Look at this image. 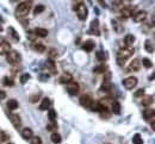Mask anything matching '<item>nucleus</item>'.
<instances>
[{"instance_id":"obj_41","label":"nucleus","mask_w":155,"mask_h":144,"mask_svg":"<svg viewBox=\"0 0 155 144\" xmlns=\"http://www.w3.org/2000/svg\"><path fill=\"white\" fill-rule=\"evenodd\" d=\"M143 95H144V89H143V88H140V89L136 91L135 94H134L135 98H141V97H143Z\"/></svg>"},{"instance_id":"obj_20","label":"nucleus","mask_w":155,"mask_h":144,"mask_svg":"<svg viewBox=\"0 0 155 144\" xmlns=\"http://www.w3.org/2000/svg\"><path fill=\"white\" fill-rule=\"evenodd\" d=\"M134 42H135V36H134V35L129 33V35H126V36L124 37V44H125L126 47H131V45L134 44Z\"/></svg>"},{"instance_id":"obj_33","label":"nucleus","mask_w":155,"mask_h":144,"mask_svg":"<svg viewBox=\"0 0 155 144\" xmlns=\"http://www.w3.org/2000/svg\"><path fill=\"white\" fill-rule=\"evenodd\" d=\"M100 89L103 92H109L111 89V82L110 81H104L103 85H102V87H100Z\"/></svg>"},{"instance_id":"obj_47","label":"nucleus","mask_w":155,"mask_h":144,"mask_svg":"<svg viewBox=\"0 0 155 144\" xmlns=\"http://www.w3.org/2000/svg\"><path fill=\"white\" fill-rule=\"evenodd\" d=\"M1 31H3V26H1V25H0V32H1Z\"/></svg>"},{"instance_id":"obj_12","label":"nucleus","mask_w":155,"mask_h":144,"mask_svg":"<svg viewBox=\"0 0 155 144\" xmlns=\"http://www.w3.org/2000/svg\"><path fill=\"white\" fill-rule=\"evenodd\" d=\"M140 68H141V62H140V60H137V58L132 60V61L130 62V64H129V70H131V71H138Z\"/></svg>"},{"instance_id":"obj_34","label":"nucleus","mask_w":155,"mask_h":144,"mask_svg":"<svg viewBox=\"0 0 155 144\" xmlns=\"http://www.w3.org/2000/svg\"><path fill=\"white\" fill-rule=\"evenodd\" d=\"M132 144H143V139H142L141 135L136 133V135L132 137Z\"/></svg>"},{"instance_id":"obj_19","label":"nucleus","mask_w":155,"mask_h":144,"mask_svg":"<svg viewBox=\"0 0 155 144\" xmlns=\"http://www.w3.org/2000/svg\"><path fill=\"white\" fill-rule=\"evenodd\" d=\"M106 70H107V65H106V64L97 65V67H94V69H93V71H94L96 74H104V73H106Z\"/></svg>"},{"instance_id":"obj_18","label":"nucleus","mask_w":155,"mask_h":144,"mask_svg":"<svg viewBox=\"0 0 155 144\" xmlns=\"http://www.w3.org/2000/svg\"><path fill=\"white\" fill-rule=\"evenodd\" d=\"M50 104H51L50 99H49V98H44V99L42 100L41 105H39V110H42V111L49 110V107H50Z\"/></svg>"},{"instance_id":"obj_28","label":"nucleus","mask_w":155,"mask_h":144,"mask_svg":"<svg viewBox=\"0 0 155 144\" xmlns=\"http://www.w3.org/2000/svg\"><path fill=\"white\" fill-rule=\"evenodd\" d=\"M111 23H112V26H113V29H115V31H116V32H118V33H119V32H122V31H123V26H122L121 24H118V22H117V20H115V19H113Z\"/></svg>"},{"instance_id":"obj_9","label":"nucleus","mask_w":155,"mask_h":144,"mask_svg":"<svg viewBox=\"0 0 155 144\" xmlns=\"http://www.w3.org/2000/svg\"><path fill=\"white\" fill-rule=\"evenodd\" d=\"M67 91H68L69 94L76 95L78 93H79V85H78L76 82H74V81H72V82H69L67 85Z\"/></svg>"},{"instance_id":"obj_36","label":"nucleus","mask_w":155,"mask_h":144,"mask_svg":"<svg viewBox=\"0 0 155 144\" xmlns=\"http://www.w3.org/2000/svg\"><path fill=\"white\" fill-rule=\"evenodd\" d=\"M43 11H44V5H41V4L36 5L35 9H34V13H35V15H39V13H42Z\"/></svg>"},{"instance_id":"obj_45","label":"nucleus","mask_w":155,"mask_h":144,"mask_svg":"<svg viewBox=\"0 0 155 144\" xmlns=\"http://www.w3.org/2000/svg\"><path fill=\"white\" fill-rule=\"evenodd\" d=\"M81 3H83V1H74V3H73V10H75V11H76L78 6H79Z\"/></svg>"},{"instance_id":"obj_5","label":"nucleus","mask_w":155,"mask_h":144,"mask_svg":"<svg viewBox=\"0 0 155 144\" xmlns=\"http://www.w3.org/2000/svg\"><path fill=\"white\" fill-rule=\"evenodd\" d=\"M136 85H137V79L135 76H130L123 80V86L125 89H132L136 87Z\"/></svg>"},{"instance_id":"obj_25","label":"nucleus","mask_w":155,"mask_h":144,"mask_svg":"<svg viewBox=\"0 0 155 144\" xmlns=\"http://www.w3.org/2000/svg\"><path fill=\"white\" fill-rule=\"evenodd\" d=\"M45 65L49 68V70L51 71V73H56V67H55V62H54V60H47V62H45Z\"/></svg>"},{"instance_id":"obj_26","label":"nucleus","mask_w":155,"mask_h":144,"mask_svg":"<svg viewBox=\"0 0 155 144\" xmlns=\"http://www.w3.org/2000/svg\"><path fill=\"white\" fill-rule=\"evenodd\" d=\"M144 49H145V51H148V52H154V45H153V43H151V41H149V39H147L145 42H144Z\"/></svg>"},{"instance_id":"obj_32","label":"nucleus","mask_w":155,"mask_h":144,"mask_svg":"<svg viewBox=\"0 0 155 144\" xmlns=\"http://www.w3.org/2000/svg\"><path fill=\"white\" fill-rule=\"evenodd\" d=\"M98 26H99V22L97 19H94L92 23H91V31H96L94 33L96 35H99L98 33Z\"/></svg>"},{"instance_id":"obj_46","label":"nucleus","mask_w":155,"mask_h":144,"mask_svg":"<svg viewBox=\"0 0 155 144\" xmlns=\"http://www.w3.org/2000/svg\"><path fill=\"white\" fill-rule=\"evenodd\" d=\"M4 99H6V92L0 91V100H4Z\"/></svg>"},{"instance_id":"obj_38","label":"nucleus","mask_w":155,"mask_h":144,"mask_svg":"<svg viewBox=\"0 0 155 144\" xmlns=\"http://www.w3.org/2000/svg\"><path fill=\"white\" fill-rule=\"evenodd\" d=\"M3 84H4L5 86H13V80H12L11 78H4Z\"/></svg>"},{"instance_id":"obj_37","label":"nucleus","mask_w":155,"mask_h":144,"mask_svg":"<svg viewBox=\"0 0 155 144\" xmlns=\"http://www.w3.org/2000/svg\"><path fill=\"white\" fill-rule=\"evenodd\" d=\"M29 79H30V74H28V73L23 74V75L20 76V84H26V82L29 81Z\"/></svg>"},{"instance_id":"obj_44","label":"nucleus","mask_w":155,"mask_h":144,"mask_svg":"<svg viewBox=\"0 0 155 144\" xmlns=\"http://www.w3.org/2000/svg\"><path fill=\"white\" fill-rule=\"evenodd\" d=\"M38 97H39V94H37V95H32V97H30V101H31V103H36V101L38 100Z\"/></svg>"},{"instance_id":"obj_27","label":"nucleus","mask_w":155,"mask_h":144,"mask_svg":"<svg viewBox=\"0 0 155 144\" xmlns=\"http://www.w3.org/2000/svg\"><path fill=\"white\" fill-rule=\"evenodd\" d=\"M50 139H51V142H53V143H55V144H58V143H61V140H62V138H61L60 133H56V132L51 135Z\"/></svg>"},{"instance_id":"obj_40","label":"nucleus","mask_w":155,"mask_h":144,"mask_svg":"<svg viewBox=\"0 0 155 144\" xmlns=\"http://www.w3.org/2000/svg\"><path fill=\"white\" fill-rule=\"evenodd\" d=\"M7 138H9V137H7V133H6L5 131H0V143L5 142Z\"/></svg>"},{"instance_id":"obj_22","label":"nucleus","mask_w":155,"mask_h":144,"mask_svg":"<svg viewBox=\"0 0 155 144\" xmlns=\"http://www.w3.org/2000/svg\"><path fill=\"white\" fill-rule=\"evenodd\" d=\"M154 99V95H148V97H144L143 99H142V105L144 106V107H149L151 104H153V100Z\"/></svg>"},{"instance_id":"obj_13","label":"nucleus","mask_w":155,"mask_h":144,"mask_svg":"<svg viewBox=\"0 0 155 144\" xmlns=\"http://www.w3.org/2000/svg\"><path fill=\"white\" fill-rule=\"evenodd\" d=\"M94 47H96V43H94L93 41H91V39L86 41V42L83 44V49H84L85 51H87V52L92 51V50L94 49Z\"/></svg>"},{"instance_id":"obj_17","label":"nucleus","mask_w":155,"mask_h":144,"mask_svg":"<svg viewBox=\"0 0 155 144\" xmlns=\"http://www.w3.org/2000/svg\"><path fill=\"white\" fill-rule=\"evenodd\" d=\"M34 33L38 37H47L48 36V30L47 29H43V28H36Z\"/></svg>"},{"instance_id":"obj_3","label":"nucleus","mask_w":155,"mask_h":144,"mask_svg":"<svg viewBox=\"0 0 155 144\" xmlns=\"http://www.w3.org/2000/svg\"><path fill=\"white\" fill-rule=\"evenodd\" d=\"M132 54H134V49H132L131 47H125V48H122V49L118 51L117 58H121V60L125 61V60H128L130 56H132Z\"/></svg>"},{"instance_id":"obj_29","label":"nucleus","mask_w":155,"mask_h":144,"mask_svg":"<svg viewBox=\"0 0 155 144\" xmlns=\"http://www.w3.org/2000/svg\"><path fill=\"white\" fill-rule=\"evenodd\" d=\"M32 48H34V50L37 51V52H43V51L45 50V47H44L43 44H41V43H35V44L32 45Z\"/></svg>"},{"instance_id":"obj_42","label":"nucleus","mask_w":155,"mask_h":144,"mask_svg":"<svg viewBox=\"0 0 155 144\" xmlns=\"http://www.w3.org/2000/svg\"><path fill=\"white\" fill-rule=\"evenodd\" d=\"M57 52H56V50L55 49H50V52H49V56H50V58L51 57H57Z\"/></svg>"},{"instance_id":"obj_39","label":"nucleus","mask_w":155,"mask_h":144,"mask_svg":"<svg viewBox=\"0 0 155 144\" xmlns=\"http://www.w3.org/2000/svg\"><path fill=\"white\" fill-rule=\"evenodd\" d=\"M31 144H42V139L38 136H35L31 138Z\"/></svg>"},{"instance_id":"obj_31","label":"nucleus","mask_w":155,"mask_h":144,"mask_svg":"<svg viewBox=\"0 0 155 144\" xmlns=\"http://www.w3.org/2000/svg\"><path fill=\"white\" fill-rule=\"evenodd\" d=\"M48 118L50 119L51 123H54L56 120V112L54 108H49V112H48Z\"/></svg>"},{"instance_id":"obj_23","label":"nucleus","mask_w":155,"mask_h":144,"mask_svg":"<svg viewBox=\"0 0 155 144\" xmlns=\"http://www.w3.org/2000/svg\"><path fill=\"white\" fill-rule=\"evenodd\" d=\"M111 108H112V111H113L115 114H121V112H122V110H121V104H119L118 101H116V100L112 101Z\"/></svg>"},{"instance_id":"obj_8","label":"nucleus","mask_w":155,"mask_h":144,"mask_svg":"<svg viewBox=\"0 0 155 144\" xmlns=\"http://www.w3.org/2000/svg\"><path fill=\"white\" fill-rule=\"evenodd\" d=\"M145 18H147V12L142 11V10L141 11H136L134 13V16H132V19H134L135 23H142Z\"/></svg>"},{"instance_id":"obj_10","label":"nucleus","mask_w":155,"mask_h":144,"mask_svg":"<svg viewBox=\"0 0 155 144\" xmlns=\"http://www.w3.org/2000/svg\"><path fill=\"white\" fill-rule=\"evenodd\" d=\"M92 103H93V99H92V97L88 95V94H85V95H83V97L80 98V104H81L84 107H86V108H90V106L92 105Z\"/></svg>"},{"instance_id":"obj_2","label":"nucleus","mask_w":155,"mask_h":144,"mask_svg":"<svg viewBox=\"0 0 155 144\" xmlns=\"http://www.w3.org/2000/svg\"><path fill=\"white\" fill-rule=\"evenodd\" d=\"M6 60L11 65H16L22 61V56L17 50H10L6 54Z\"/></svg>"},{"instance_id":"obj_16","label":"nucleus","mask_w":155,"mask_h":144,"mask_svg":"<svg viewBox=\"0 0 155 144\" xmlns=\"http://www.w3.org/2000/svg\"><path fill=\"white\" fill-rule=\"evenodd\" d=\"M155 112H154V110L153 108H145L144 111H143V117H144V119H147V120H149V119H153V118H155Z\"/></svg>"},{"instance_id":"obj_35","label":"nucleus","mask_w":155,"mask_h":144,"mask_svg":"<svg viewBox=\"0 0 155 144\" xmlns=\"http://www.w3.org/2000/svg\"><path fill=\"white\" fill-rule=\"evenodd\" d=\"M142 64H143V67H144V68H147V69H149V68H151V67H153V62H151L149 58H147V57L142 60Z\"/></svg>"},{"instance_id":"obj_1","label":"nucleus","mask_w":155,"mask_h":144,"mask_svg":"<svg viewBox=\"0 0 155 144\" xmlns=\"http://www.w3.org/2000/svg\"><path fill=\"white\" fill-rule=\"evenodd\" d=\"M31 4H32V1H23V3H20V4L18 5L17 10H16V16H17L18 18L25 17V16L29 13L30 9H31Z\"/></svg>"},{"instance_id":"obj_4","label":"nucleus","mask_w":155,"mask_h":144,"mask_svg":"<svg viewBox=\"0 0 155 144\" xmlns=\"http://www.w3.org/2000/svg\"><path fill=\"white\" fill-rule=\"evenodd\" d=\"M87 13H88V11H87L86 5L84 3H81L79 6H78V9H76V16H78V18H79L80 20H85L87 18Z\"/></svg>"},{"instance_id":"obj_43","label":"nucleus","mask_w":155,"mask_h":144,"mask_svg":"<svg viewBox=\"0 0 155 144\" xmlns=\"http://www.w3.org/2000/svg\"><path fill=\"white\" fill-rule=\"evenodd\" d=\"M48 78H49L48 74H42V75H39V80H41V81H47Z\"/></svg>"},{"instance_id":"obj_15","label":"nucleus","mask_w":155,"mask_h":144,"mask_svg":"<svg viewBox=\"0 0 155 144\" xmlns=\"http://www.w3.org/2000/svg\"><path fill=\"white\" fill-rule=\"evenodd\" d=\"M22 137H23L24 139H31V138L34 137L32 130H31L30 127H24V129L22 130Z\"/></svg>"},{"instance_id":"obj_14","label":"nucleus","mask_w":155,"mask_h":144,"mask_svg":"<svg viewBox=\"0 0 155 144\" xmlns=\"http://www.w3.org/2000/svg\"><path fill=\"white\" fill-rule=\"evenodd\" d=\"M72 81H73V76H72V74H69V73H63V74L61 75V78H60V82H61V84L68 85V84L72 82Z\"/></svg>"},{"instance_id":"obj_21","label":"nucleus","mask_w":155,"mask_h":144,"mask_svg":"<svg viewBox=\"0 0 155 144\" xmlns=\"http://www.w3.org/2000/svg\"><path fill=\"white\" fill-rule=\"evenodd\" d=\"M7 31H9V35L16 41V42H19V39H20V37H19V35H18V32L12 28V26H10L9 29H7Z\"/></svg>"},{"instance_id":"obj_30","label":"nucleus","mask_w":155,"mask_h":144,"mask_svg":"<svg viewBox=\"0 0 155 144\" xmlns=\"http://www.w3.org/2000/svg\"><path fill=\"white\" fill-rule=\"evenodd\" d=\"M96 57H97V60L100 61V62H104V61L106 60V55H105V52L102 51V50H99V51L96 52Z\"/></svg>"},{"instance_id":"obj_11","label":"nucleus","mask_w":155,"mask_h":144,"mask_svg":"<svg viewBox=\"0 0 155 144\" xmlns=\"http://www.w3.org/2000/svg\"><path fill=\"white\" fill-rule=\"evenodd\" d=\"M9 117H10V120H11L12 125H13L15 127L18 129V127L20 126V124H22V120H20L19 116H17V114H12V113H9Z\"/></svg>"},{"instance_id":"obj_6","label":"nucleus","mask_w":155,"mask_h":144,"mask_svg":"<svg viewBox=\"0 0 155 144\" xmlns=\"http://www.w3.org/2000/svg\"><path fill=\"white\" fill-rule=\"evenodd\" d=\"M10 50H11V44L5 39H0V55H6Z\"/></svg>"},{"instance_id":"obj_7","label":"nucleus","mask_w":155,"mask_h":144,"mask_svg":"<svg viewBox=\"0 0 155 144\" xmlns=\"http://www.w3.org/2000/svg\"><path fill=\"white\" fill-rule=\"evenodd\" d=\"M134 10H135V7L134 6H126V7H124V9H122L121 10V17L122 18H129V17H132L134 16Z\"/></svg>"},{"instance_id":"obj_48","label":"nucleus","mask_w":155,"mask_h":144,"mask_svg":"<svg viewBox=\"0 0 155 144\" xmlns=\"http://www.w3.org/2000/svg\"><path fill=\"white\" fill-rule=\"evenodd\" d=\"M10 144H13V143H10Z\"/></svg>"},{"instance_id":"obj_24","label":"nucleus","mask_w":155,"mask_h":144,"mask_svg":"<svg viewBox=\"0 0 155 144\" xmlns=\"http://www.w3.org/2000/svg\"><path fill=\"white\" fill-rule=\"evenodd\" d=\"M7 108H9L10 111H13V110L18 108V101H17L16 99H10V100L7 101Z\"/></svg>"}]
</instances>
